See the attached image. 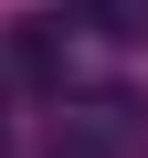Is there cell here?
I'll return each mask as SVG.
<instances>
[{
    "label": "cell",
    "mask_w": 148,
    "mask_h": 158,
    "mask_svg": "<svg viewBox=\"0 0 148 158\" xmlns=\"http://www.w3.org/2000/svg\"><path fill=\"white\" fill-rule=\"evenodd\" d=\"M11 74H32V85H63V53H53V21H21V32H11Z\"/></svg>",
    "instance_id": "obj_1"
}]
</instances>
